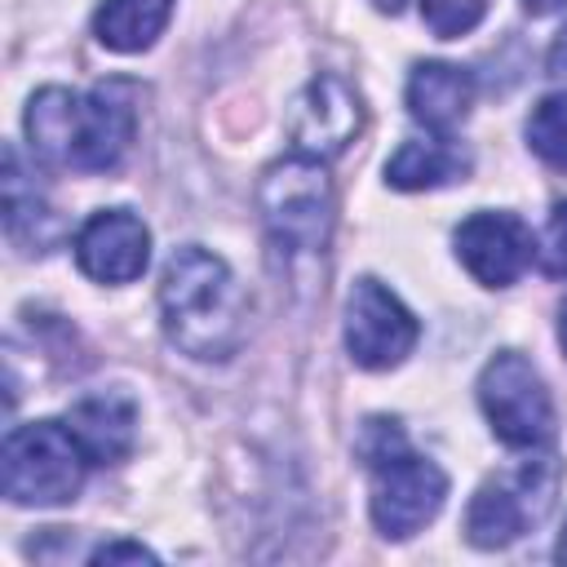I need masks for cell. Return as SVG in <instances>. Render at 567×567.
Masks as SVG:
<instances>
[{
    "label": "cell",
    "mask_w": 567,
    "mask_h": 567,
    "mask_svg": "<svg viewBox=\"0 0 567 567\" xmlns=\"http://www.w3.org/2000/svg\"><path fill=\"white\" fill-rule=\"evenodd\" d=\"M27 142L53 168L106 173L124 159L137 133V84L102 80L89 93L49 84L27 102Z\"/></svg>",
    "instance_id": "1"
},
{
    "label": "cell",
    "mask_w": 567,
    "mask_h": 567,
    "mask_svg": "<svg viewBox=\"0 0 567 567\" xmlns=\"http://www.w3.org/2000/svg\"><path fill=\"white\" fill-rule=\"evenodd\" d=\"M159 323L182 354L226 363L248 337V292L217 252L186 244L159 270Z\"/></svg>",
    "instance_id": "2"
},
{
    "label": "cell",
    "mask_w": 567,
    "mask_h": 567,
    "mask_svg": "<svg viewBox=\"0 0 567 567\" xmlns=\"http://www.w3.org/2000/svg\"><path fill=\"white\" fill-rule=\"evenodd\" d=\"M354 456L372 474L368 514L385 540H408L425 523H434V514L447 501V474L430 456L412 452L394 416H368L359 425Z\"/></svg>",
    "instance_id": "3"
},
{
    "label": "cell",
    "mask_w": 567,
    "mask_h": 567,
    "mask_svg": "<svg viewBox=\"0 0 567 567\" xmlns=\"http://www.w3.org/2000/svg\"><path fill=\"white\" fill-rule=\"evenodd\" d=\"M257 213L266 239L284 261H319L337 226V190L323 159L288 155L275 159L257 182Z\"/></svg>",
    "instance_id": "4"
},
{
    "label": "cell",
    "mask_w": 567,
    "mask_h": 567,
    "mask_svg": "<svg viewBox=\"0 0 567 567\" xmlns=\"http://www.w3.org/2000/svg\"><path fill=\"white\" fill-rule=\"evenodd\" d=\"M563 461L545 447H532L518 465L487 474L465 505V540L474 549H505L532 527H540L558 501Z\"/></svg>",
    "instance_id": "5"
},
{
    "label": "cell",
    "mask_w": 567,
    "mask_h": 567,
    "mask_svg": "<svg viewBox=\"0 0 567 567\" xmlns=\"http://www.w3.org/2000/svg\"><path fill=\"white\" fill-rule=\"evenodd\" d=\"M89 456L66 421L13 425L0 447V487L9 505H66L80 496Z\"/></svg>",
    "instance_id": "6"
},
{
    "label": "cell",
    "mask_w": 567,
    "mask_h": 567,
    "mask_svg": "<svg viewBox=\"0 0 567 567\" xmlns=\"http://www.w3.org/2000/svg\"><path fill=\"white\" fill-rule=\"evenodd\" d=\"M478 408H483L492 434L505 447H518V452L549 447L554 425H558L554 399L545 390V377L518 350H496L483 363V372H478Z\"/></svg>",
    "instance_id": "7"
},
{
    "label": "cell",
    "mask_w": 567,
    "mask_h": 567,
    "mask_svg": "<svg viewBox=\"0 0 567 567\" xmlns=\"http://www.w3.org/2000/svg\"><path fill=\"white\" fill-rule=\"evenodd\" d=\"M421 341V323L416 315L372 275L350 284L346 297V350L359 368L368 372H385L399 368Z\"/></svg>",
    "instance_id": "8"
},
{
    "label": "cell",
    "mask_w": 567,
    "mask_h": 567,
    "mask_svg": "<svg viewBox=\"0 0 567 567\" xmlns=\"http://www.w3.org/2000/svg\"><path fill=\"white\" fill-rule=\"evenodd\" d=\"M363 133V97L350 80L323 71L288 106V142L297 155L337 159Z\"/></svg>",
    "instance_id": "9"
},
{
    "label": "cell",
    "mask_w": 567,
    "mask_h": 567,
    "mask_svg": "<svg viewBox=\"0 0 567 567\" xmlns=\"http://www.w3.org/2000/svg\"><path fill=\"white\" fill-rule=\"evenodd\" d=\"M456 261L474 275V284L483 288H509L536 257V235L527 230L523 217L505 213V208H478L470 213L456 235H452Z\"/></svg>",
    "instance_id": "10"
},
{
    "label": "cell",
    "mask_w": 567,
    "mask_h": 567,
    "mask_svg": "<svg viewBox=\"0 0 567 567\" xmlns=\"http://www.w3.org/2000/svg\"><path fill=\"white\" fill-rule=\"evenodd\" d=\"M151 261V230L128 208H102L75 230V266L97 284H133Z\"/></svg>",
    "instance_id": "11"
},
{
    "label": "cell",
    "mask_w": 567,
    "mask_h": 567,
    "mask_svg": "<svg viewBox=\"0 0 567 567\" xmlns=\"http://www.w3.org/2000/svg\"><path fill=\"white\" fill-rule=\"evenodd\" d=\"M474 75L456 62H416L412 75H408V115L430 128L434 137H452L465 120H470V106H474Z\"/></svg>",
    "instance_id": "12"
},
{
    "label": "cell",
    "mask_w": 567,
    "mask_h": 567,
    "mask_svg": "<svg viewBox=\"0 0 567 567\" xmlns=\"http://www.w3.org/2000/svg\"><path fill=\"white\" fill-rule=\"evenodd\" d=\"M66 425L93 465H120L137 443V403L120 390L84 394L71 403Z\"/></svg>",
    "instance_id": "13"
},
{
    "label": "cell",
    "mask_w": 567,
    "mask_h": 567,
    "mask_svg": "<svg viewBox=\"0 0 567 567\" xmlns=\"http://www.w3.org/2000/svg\"><path fill=\"white\" fill-rule=\"evenodd\" d=\"M0 186H4V235H9V244L27 257L49 252L62 235V221L49 208V199L35 190V182H27L22 159H18L13 146H4V182Z\"/></svg>",
    "instance_id": "14"
},
{
    "label": "cell",
    "mask_w": 567,
    "mask_h": 567,
    "mask_svg": "<svg viewBox=\"0 0 567 567\" xmlns=\"http://www.w3.org/2000/svg\"><path fill=\"white\" fill-rule=\"evenodd\" d=\"M465 173H470V155L452 146V137H430V142L416 137L385 159V182L394 190H439L465 182Z\"/></svg>",
    "instance_id": "15"
},
{
    "label": "cell",
    "mask_w": 567,
    "mask_h": 567,
    "mask_svg": "<svg viewBox=\"0 0 567 567\" xmlns=\"http://www.w3.org/2000/svg\"><path fill=\"white\" fill-rule=\"evenodd\" d=\"M177 0H102L93 13V35L111 53H142L168 27Z\"/></svg>",
    "instance_id": "16"
},
{
    "label": "cell",
    "mask_w": 567,
    "mask_h": 567,
    "mask_svg": "<svg viewBox=\"0 0 567 567\" xmlns=\"http://www.w3.org/2000/svg\"><path fill=\"white\" fill-rule=\"evenodd\" d=\"M527 146L558 173H567V89L545 93L527 115Z\"/></svg>",
    "instance_id": "17"
},
{
    "label": "cell",
    "mask_w": 567,
    "mask_h": 567,
    "mask_svg": "<svg viewBox=\"0 0 567 567\" xmlns=\"http://www.w3.org/2000/svg\"><path fill=\"white\" fill-rule=\"evenodd\" d=\"M487 13V0H421V18L439 40H456L474 31Z\"/></svg>",
    "instance_id": "18"
},
{
    "label": "cell",
    "mask_w": 567,
    "mask_h": 567,
    "mask_svg": "<svg viewBox=\"0 0 567 567\" xmlns=\"http://www.w3.org/2000/svg\"><path fill=\"white\" fill-rule=\"evenodd\" d=\"M536 266L549 279H567V199H554L540 239H536Z\"/></svg>",
    "instance_id": "19"
},
{
    "label": "cell",
    "mask_w": 567,
    "mask_h": 567,
    "mask_svg": "<svg viewBox=\"0 0 567 567\" xmlns=\"http://www.w3.org/2000/svg\"><path fill=\"white\" fill-rule=\"evenodd\" d=\"M89 563H159L142 540H106L89 554Z\"/></svg>",
    "instance_id": "20"
},
{
    "label": "cell",
    "mask_w": 567,
    "mask_h": 567,
    "mask_svg": "<svg viewBox=\"0 0 567 567\" xmlns=\"http://www.w3.org/2000/svg\"><path fill=\"white\" fill-rule=\"evenodd\" d=\"M545 66H549V75H567V27L554 35V44H549V58H545Z\"/></svg>",
    "instance_id": "21"
},
{
    "label": "cell",
    "mask_w": 567,
    "mask_h": 567,
    "mask_svg": "<svg viewBox=\"0 0 567 567\" xmlns=\"http://www.w3.org/2000/svg\"><path fill=\"white\" fill-rule=\"evenodd\" d=\"M523 9L540 18V13H554V9H567V0H523Z\"/></svg>",
    "instance_id": "22"
},
{
    "label": "cell",
    "mask_w": 567,
    "mask_h": 567,
    "mask_svg": "<svg viewBox=\"0 0 567 567\" xmlns=\"http://www.w3.org/2000/svg\"><path fill=\"white\" fill-rule=\"evenodd\" d=\"M558 346H563V354H567V301L558 306Z\"/></svg>",
    "instance_id": "23"
},
{
    "label": "cell",
    "mask_w": 567,
    "mask_h": 567,
    "mask_svg": "<svg viewBox=\"0 0 567 567\" xmlns=\"http://www.w3.org/2000/svg\"><path fill=\"white\" fill-rule=\"evenodd\" d=\"M554 558H558V563H567V527H563V536H558V549H554Z\"/></svg>",
    "instance_id": "24"
},
{
    "label": "cell",
    "mask_w": 567,
    "mask_h": 567,
    "mask_svg": "<svg viewBox=\"0 0 567 567\" xmlns=\"http://www.w3.org/2000/svg\"><path fill=\"white\" fill-rule=\"evenodd\" d=\"M372 4L385 9V13H399V9H403V0H372Z\"/></svg>",
    "instance_id": "25"
}]
</instances>
